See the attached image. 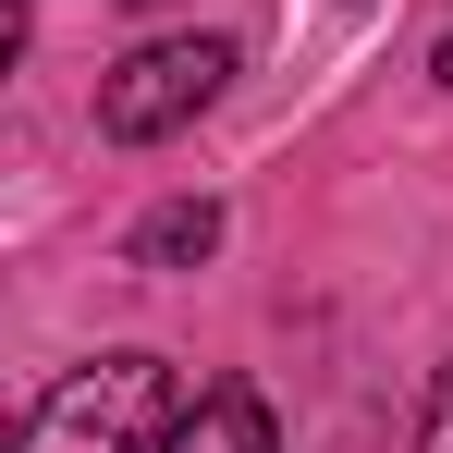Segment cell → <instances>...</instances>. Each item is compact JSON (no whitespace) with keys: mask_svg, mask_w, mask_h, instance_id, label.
<instances>
[{"mask_svg":"<svg viewBox=\"0 0 453 453\" xmlns=\"http://www.w3.org/2000/svg\"><path fill=\"white\" fill-rule=\"evenodd\" d=\"M159 417H172V368L159 356H86L25 417V453H148Z\"/></svg>","mask_w":453,"mask_h":453,"instance_id":"6da1fadb","label":"cell"},{"mask_svg":"<svg viewBox=\"0 0 453 453\" xmlns=\"http://www.w3.org/2000/svg\"><path fill=\"white\" fill-rule=\"evenodd\" d=\"M221 86H233V37H148L135 62H111V74H98V135L159 148V135H184Z\"/></svg>","mask_w":453,"mask_h":453,"instance_id":"7a4b0ae2","label":"cell"},{"mask_svg":"<svg viewBox=\"0 0 453 453\" xmlns=\"http://www.w3.org/2000/svg\"><path fill=\"white\" fill-rule=\"evenodd\" d=\"M159 453H282V429H270V404H257L245 380H221V392H196V404L159 429Z\"/></svg>","mask_w":453,"mask_h":453,"instance_id":"3957f363","label":"cell"},{"mask_svg":"<svg viewBox=\"0 0 453 453\" xmlns=\"http://www.w3.org/2000/svg\"><path fill=\"white\" fill-rule=\"evenodd\" d=\"M196 257H221V209H209V196H172V209H148V233H135V270H196Z\"/></svg>","mask_w":453,"mask_h":453,"instance_id":"277c9868","label":"cell"},{"mask_svg":"<svg viewBox=\"0 0 453 453\" xmlns=\"http://www.w3.org/2000/svg\"><path fill=\"white\" fill-rule=\"evenodd\" d=\"M429 453H453V368H441V392H429V429H417Z\"/></svg>","mask_w":453,"mask_h":453,"instance_id":"5b68a950","label":"cell"},{"mask_svg":"<svg viewBox=\"0 0 453 453\" xmlns=\"http://www.w3.org/2000/svg\"><path fill=\"white\" fill-rule=\"evenodd\" d=\"M441 86H453V37H441Z\"/></svg>","mask_w":453,"mask_h":453,"instance_id":"8992f818","label":"cell"}]
</instances>
